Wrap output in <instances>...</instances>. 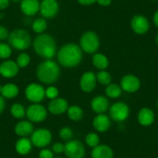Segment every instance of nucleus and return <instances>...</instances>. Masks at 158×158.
<instances>
[{"label":"nucleus","mask_w":158,"mask_h":158,"mask_svg":"<svg viewBox=\"0 0 158 158\" xmlns=\"http://www.w3.org/2000/svg\"><path fill=\"white\" fill-rule=\"evenodd\" d=\"M57 60L62 67L67 68H75L82 60V50L75 44H67L60 48L57 52Z\"/></svg>","instance_id":"obj_1"},{"label":"nucleus","mask_w":158,"mask_h":158,"mask_svg":"<svg viewBox=\"0 0 158 158\" xmlns=\"http://www.w3.org/2000/svg\"><path fill=\"white\" fill-rule=\"evenodd\" d=\"M33 50L37 55L47 60H51L56 54V42L48 33L36 36L33 43Z\"/></svg>","instance_id":"obj_2"},{"label":"nucleus","mask_w":158,"mask_h":158,"mask_svg":"<svg viewBox=\"0 0 158 158\" xmlns=\"http://www.w3.org/2000/svg\"><path fill=\"white\" fill-rule=\"evenodd\" d=\"M60 68L55 61L46 60L36 68V77L44 84L51 85L56 82L60 77Z\"/></svg>","instance_id":"obj_3"},{"label":"nucleus","mask_w":158,"mask_h":158,"mask_svg":"<svg viewBox=\"0 0 158 158\" xmlns=\"http://www.w3.org/2000/svg\"><path fill=\"white\" fill-rule=\"evenodd\" d=\"M8 42L10 47L17 51H24L30 48L31 38L30 33L23 29H16L9 34Z\"/></svg>","instance_id":"obj_4"},{"label":"nucleus","mask_w":158,"mask_h":158,"mask_svg":"<svg viewBox=\"0 0 158 158\" xmlns=\"http://www.w3.org/2000/svg\"><path fill=\"white\" fill-rule=\"evenodd\" d=\"M100 40L98 35L93 31H87L80 39V48L87 54H95L99 48Z\"/></svg>","instance_id":"obj_5"},{"label":"nucleus","mask_w":158,"mask_h":158,"mask_svg":"<svg viewBox=\"0 0 158 158\" xmlns=\"http://www.w3.org/2000/svg\"><path fill=\"white\" fill-rule=\"evenodd\" d=\"M30 136L32 144L37 148H44L49 145L52 140V133L49 130L45 128H40L34 130Z\"/></svg>","instance_id":"obj_6"},{"label":"nucleus","mask_w":158,"mask_h":158,"mask_svg":"<svg viewBox=\"0 0 158 158\" xmlns=\"http://www.w3.org/2000/svg\"><path fill=\"white\" fill-rule=\"evenodd\" d=\"M68 158H84L85 155V148L81 141L77 139H71L64 144V151Z\"/></svg>","instance_id":"obj_7"},{"label":"nucleus","mask_w":158,"mask_h":158,"mask_svg":"<svg viewBox=\"0 0 158 158\" xmlns=\"http://www.w3.org/2000/svg\"><path fill=\"white\" fill-rule=\"evenodd\" d=\"M130 108L123 102H117L110 106L109 115L112 119L118 123L123 122L130 115Z\"/></svg>","instance_id":"obj_8"},{"label":"nucleus","mask_w":158,"mask_h":158,"mask_svg":"<svg viewBox=\"0 0 158 158\" xmlns=\"http://www.w3.org/2000/svg\"><path fill=\"white\" fill-rule=\"evenodd\" d=\"M26 115L30 122L40 123L44 121L48 117V110L42 105L33 103L27 108Z\"/></svg>","instance_id":"obj_9"},{"label":"nucleus","mask_w":158,"mask_h":158,"mask_svg":"<svg viewBox=\"0 0 158 158\" xmlns=\"http://www.w3.org/2000/svg\"><path fill=\"white\" fill-rule=\"evenodd\" d=\"M25 95L29 101L33 103L40 102L46 97L44 88L37 83L29 84L25 89Z\"/></svg>","instance_id":"obj_10"},{"label":"nucleus","mask_w":158,"mask_h":158,"mask_svg":"<svg viewBox=\"0 0 158 158\" xmlns=\"http://www.w3.org/2000/svg\"><path fill=\"white\" fill-rule=\"evenodd\" d=\"M119 85L124 92L134 93L139 90L141 83L139 79L136 76L133 74H127L121 78Z\"/></svg>","instance_id":"obj_11"},{"label":"nucleus","mask_w":158,"mask_h":158,"mask_svg":"<svg viewBox=\"0 0 158 158\" xmlns=\"http://www.w3.org/2000/svg\"><path fill=\"white\" fill-rule=\"evenodd\" d=\"M131 28L136 34L143 35L150 30V22L146 16L136 15L131 20Z\"/></svg>","instance_id":"obj_12"},{"label":"nucleus","mask_w":158,"mask_h":158,"mask_svg":"<svg viewBox=\"0 0 158 158\" xmlns=\"http://www.w3.org/2000/svg\"><path fill=\"white\" fill-rule=\"evenodd\" d=\"M40 10L44 17L48 19L54 18L58 13V2L57 0H43L40 3Z\"/></svg>","instance_id":"obj_13"},{"label":"nucleus","mask_w":158,"mask_h":158,"mask_svg":"<svg viewBox=\"0 0 158 158\" xmlns=\"http://www.w3.org/2000/svg\"><path fill=\"white\" fill-rule=\"evenodd\" d=\"M96 74L92 71H86L80 79V88L86 93L92 92L96 86Z\"/></svg>","instance_id":"obj_14"},{"label":"nucleus","mask_w":158,"mask_h":158,"mask_svg":"<svg viewBox=\"0 0 158 158\" xmlns=\"http://www.w3.org/2000/svg\"><path fill=\"white\" fill-rule=\"evenodd\" d=\"M19 68L16 61L12 60H4L0 64V75L6 78H12L19 73Z\"/></svg>","instance_id":"obj_15"},{"label":"nucleus","mask_w":158,"mask_h":158,"mask_svg":"<svg viewBox=\"0 0 158 158\" xmlns=\"http://www.w3.org/2000/svg\"><path fill=\"white\" fill-rule=\"evenodd\" d=\"M68 107V102L66 99L57 97L50 101L48 104V111L53 115H61L67 112Z\"/></svg>","instance_id":"obj_16"},{"label":"nucleus","mask_w":158,"mask_h":158,"mask_svg":"<svg viewBox=\"0 0 158 158\" xmlns=\"http://www.w3.org/2000/svg\"><path fill=\"white\" fill-rule=\"evenodd\" d=\"M155 115L151 109L147 107H143L139 109L137 114L138 123L143 127H149L152 125L154 122Z\"/></svg>","instance_id":"obj_17"},{"label":"nucleus","mask_w":158,"mask_h":158,"mask_svg":"<svg viewBox=\"0 0 158 158\" xmlns=\"http://www.w3.org/2000/svg\"><path fill=\"white\" fill-rule=\"evenodd\" d=\"M40 4L38 0H22L21 1V11L26 16H34L40 10Z\"/></svg>","instance_id":"obj_18"},{"label":"nucleus","mask_w":158,"mask_h":158,"mask_svg":"<svg viewBox=\"0 0 158 158\" xmlns=\"http://www.w3.org/2000/svg\"><path fill=\"white\" fill-rule=\"evenodd\" d=\"M111 126L110 118L104 113L98 114L93 119V127L99 133L107 131Z\"/></svg>","instance_id":"obj_19"},{"label":"nucleus","mask_w":158,"mask_h":158,"mask_svg":"<svg viewBox=\"0 0 158 158\" xmlns=\"http://www.w3.org/2000/svg\"><path fill=\"white\" fill-rule=\"evenodd\" d=\"M109 100L103 95H98L93 98L91 102V107L95 112L98 114L104 113L109 109Z\"/></svg>","instance_id":"obj_20"},{"label":"nucleus","mask_w":158,"mask_h":158,"mask_svg":"<svg viewBox=\"0 0 158 158\" xmlns=\"http://www.w3.org/2000/svg\"><path fill=\"white\" fill-rule=\"evenodd\" d=\"M113 150L106 144H98L94 147L91 153L92 158H113Z\"/></svg>","instance_id":"obj_21"},{"label":"nucleus","mask_w":158,"mask_h":158,"mask_svg":"<svg viewBox=\"0 0 158 158\" xmlns=\"http://www.w3.org/2000/svg\"><path fill=\"white\" fill-rule=\"evenodd\" d=\"M33 131V126L30 121H20L14 127L15 133L20 137H27L31 135Z\"/></svg>","instance_id":"obj_22"},{"label":"nucleus","mask_w":158,"mask_h":158,"mask_svg":"<svg viewBox=\"0 0 158 158\" xmlns=\"http://www.w3.org/2000/svg\"><path fill=\"white\" fill-rule=\"evenodd\" d=\"M32 147H33V144H32L31 140L27 137H21L16 141L15 144L16 151L19 155H23V156L30 153L32 150Z\"/></svg>","instance_id":"obj_23"},{"label":"nucleus","mask_w":158,"mask_h":158,"mask_svg":"<svg viewBox=\"0 0 158 158\" xmlns=\"http://www.w3.org/2000/svg\"><path fill=\"white\" fill-rule=\"evenodd\" d=\"M19 87L14 83H7L2 86L1 95L3 98L12 99L14 98L19 95Z\"/></svg>","instance_id":"obj_24"},{"label":"nucleus","mask_w":158,"mask_h":158,"mask_svg":"<svg viewBox=\"0 0 158 158\" xmlns=\"http://www.w3.org/2000/svg\"><path fill=\"white\" fill-rule=\"evenodd\" d=\"M92 64L97 69L102 71L109 67V59L105 54L101 53H95L92 56Z\"/></svg>","instance_id":"obj_25"},{"label":"nucleus","mask_w":158,"mask_h":158,"mask_svg":"<svg viewBox=\"0 0 158 158\" xmlns=\"http://www.w3.org/2000/svg\"><path fill=\"white\" fill-rule=\"evenodd\" d=\"M67 114H68V118L74 122L80 121L84 116V112H83L82 109L75 105L68 107V110H67Z\"/></svg>","instance_id":"obj_26"},{"label":"nucleus","mask_w":158,"mask_h":158,"mask_svg":"<svg viewBox=\"0 0 158 158\" xmlns=\"http://www.w3.org/2000/svg\"><path fill=\"white\" fill-rule=\"evenodd\" d=\"M123 89L120 85L115 83H110L106 88V95L108 98H118L122 95Z\"/></svg>","instance_id":"obj_27"},{"label":"nucleus","mask_w":158,"mask_h":158,"mask_svg":"<svg viewBox=\"0 0 158 158\" xmlns=\"http://www.w3.org/2000/svg\"><path fill=\"white\" fill-rule=\"evenodd\" d=\"M47 28H48V23L44 18H38L36 20L33 21V24H32V29H33V32L38 33V34L44 33Z\"/></svg>","instance_id":"obj_28"},{"label":"nucleus","mask_w":158,"mask_h":158,"mask_svg":"<svg viewBox=\"0 0 158 158\" xmlns=\"http://www.w3.org/2000/svg\"><path fill=\"white\" fill-rule=\"evenodd\" d=\"M26 112L27 110L20 103H14L10 109V113L16 118H23L25 116Z\"/></svg>","instance_id":"obj_29"},{"label":"nucleus","mask_w":158,"mask_h":158,"mask_svg":"<svg viewBox=\"0 0 158 158\" xmlns=\"http://www.w3.org/2000/svg\"><path fill=\"white\" fill-rule=\"evenodd\" d=\"M96 79L99 84L107 86L112 81V75L106 70H102L98 71V74H96Z\"/></svg>","instance_id":"obj_30"},{"label":"nucleus","mask_w":158,"mask_h":158,"mask_svg":"<svg viewBox=\"0 0 158 158\" xmlns=\"http://www.w3.org/2000/svg\"><path fill=\"white\" fill-rule=\"evenodd\" d=\"M99 136L95 133H89L85 136V143L89 147H95L99 144Z\"/></svg>","instance_id":"obj_31"},{"label":"nucleus","mask_w":158,"mask_h":158,"mask_svg":"<svg viewBox=\"0 0 158 158\" xmlns=\"http://www.w3.org/2000/svg\"><path fill=\"white\" fill-rule=\"evenodd\" d=\"M16 64L19 68H27L30 63V57L27 53H21L16 58Z\"/></svg>","instance_id":"obj_32"},{"label":"nucleus","mask_w":158,"mask_h":158,"mask_svg":"<svg viewBox=\"0 0 158 158\" xmlns=\"http://www.w3.org/2000/svg\"><path fill=\"white\" fill-rule=\"evenodd\" d=\"M12 54V48L10 44L0 43V58L8 59Z\"/></svg>","instance_id":"obj_33"},{"label":"nucleus","mask_w":158,"mask_h":158,"mask_svg":"<svg viewBox=\"0 0 158 158\" xmlns=\"http://www.w3.org/2000/svg\"><path fill=\"white\" fill-rule=\"evenodd\" d=\"M59 136L63 140L69 141L71 140L73 136V131L70 127H64L60 129V132H59Z\"/></svg>","instance_id":"obj_34"},{"label":"nucleus","mask_w":158,"mask_h":158,"mask_svg":"<svg viewBox=\"0 0 158 158\" xmlns=\"http://www.w3.org/2000/svg\"><path fill=\"white\" fill-rule=\"evenodd\" d=\"M45 95L49 99H54L58 97L59 90L55 86H49L47 88V89H45Z\"/></svg>","instance_id":"obj_35"},{"label":"nucleus","mask_w":158,"mask_h":158,"mask_svg":"<svg viewBox=\"0 0 158 158\" xmlns=\"http://www.w3.org/2000/svg\"><path fill=\"white\" fill-rule=\"evenodd\" d=\"M39 158H54V152L49 149H42L39 153Z\"/></svg>","instance_id":"obj_36"},{"label":"nucleus","mask_w":158,"mask_h":158,"mask_svg":"<svg viewBox=\"0 0 158 158\" xmlns=\"http://www.w3.org/2000/svg\"><path fill=\"white\" fill-rule=\"evenodd\" d=\"M52 151L54 152V153H57V154L64 153V144L59 142L55 143L52 146Z\"/></svg>","instance_id":"obj_37"},{"label":"nucleus","mask_w":158,"mask_h":158,"mask_svg":"<svg viewBox=\"0 0 158 158\" xmlns=\"http://www.w3.org/2000/svg\"><path fill=\"white\" fill-rule=\"evenodd\" d=\"M9 34L10 33H9L8 30L4 26L0 25V40H3L8 38Z\"/></svg>","instance_id":"obj_38"},{"label":"nucleus","mask_w":158,"mask_h":158,"mask_svg":"<svg viewBox=\"0 0 158 158\" xmlns=\"http://www.w3.org/2000/svg\"><path fill=\"white\" fill-rule=\"evenodd\" d=\"M6 108V101L5 98L0 95V115L4 112Z\"/></svg>","instance_id":"obj_39"},{"label":"nucleus","mask_w":158,"mask_h":158,"mask_svg":"<svg viewBox=\"0 0 158 158\" xmlns=\"http://www.w3.org/2000/svg\"><path fill=\"white\" fill-rule=\"evenodd\" d=\"M10 0H0V10H4L9 6Z\"/></svg>","instance_id":"obj_40"},{"label":"nucleus","mask_w":158,"mask_h":158,"mask_svg":"<svg viewBox=\"0 0 158 158\" xmlns=\"http://www.w3.org/2000/svg\"><path fill=\"white\" fill-rule=\"evenodd\" d=\"M96 1L97 0H77V2H78L79 3L84 6L92 5V4L95 3Z\"/></svg>","instance_id":"obj_41"},{"label":"nucleus","mask_w":158,"mask_h":158,"mask_svg":"<svg viewBox=\"0 0 158 158\" xmlns=\"http://www.w3.org/2000/svg\"><path fill=\"white\" fill-rule=\"evenodd\" d=\"M96 2L102 6H108L111 4L112 0H97Z\"/></svg>","instance_id":"obj_42"},{"label":"nucleus","mask_w":158,"mask_h":158,"mask_svg":"<svg viewBox=\"0 0 158 158\" xmlns=\"http://www.w3.org/2000/svg\"><path fill=\"white\" fill-rule=\"evenodd\" d=\"M153 23H154V25L158 28V10L157 11L155 12L154 14H153Z\"/></svg>","instance_id":"obj_43"},{"label":"nucleus","mask_w":158,"mask_h":158,"mask_svg":"<svg viewBox=\"0 0 158 158\" xmlns=\"http://www.w3.org/2000/svg\"><path fill=\"white\" fill-rule=\"evenodd\" d=\"M156 44H157V46H158V33H157V35H156Z\"/></svg>","instance_id":"obj_44"},{"label":"nucleus","mask_w":158,"mask_h":158,"mask_svg":"<svg viewBox=\"0 0 158 158\" xmlns=\"http://www.w3.org/2000/svg\"><path fill=\"white\" fill-rule=\"evenodd\" d=\"M2 85L0 84V93H1V92H2Z\"/></svg>","instance_id":"obj_45"},{"label":"nucleus","mask_w":158,"mask_h":158,"mask_svg":"<svg viewBox=\"0 0 158 158\" xmlns=\"http://www.w3.org/2000/svg\"><path fill=\"white\" fill-rule=\"evenodd\" d=\"M11 1H13V2H19L20 0H11Z\"/></svg>","instance_id":"obj_46"},{"label":"nucleus","mask_w":158,"mask_h":158,"mask_svg":"<svg viewBox=\"0 0 158 158\" xmlns=\"http://www.w3.org/2000/svg\"><path fill=\"white\" fill-rule=\"evenodd\" d=\"M156 107H157V109H158V100H157V102H156Z\"/></svg>","instance_id":"obj_47"},{"label":"nucleus","mask_w":158,"mask_h":158,"mask_svg":"<svg viewBox=\"0 0 158 158\" xmlns=\"http://www.w3.org/2000/svg\"><path fill=\"white\" fill-rule=\"evenodd\" d=\"M54 158H62V157H54Z\"/></svg>","instance_id":"obj_48"},{"label":"nucleus","mask_w":158,"mask_h":158,"mask_svg":"<svg viewBox=\"0 0 158 158\" xmlns=\"http://www.w3.org/2000/svg\"><path fill=\"white\" fill-rule=\"evenodd\" d=\"M153 1H156V0H153Z\"/></svg>","instance_id":"obj_49"}]
</instances>
